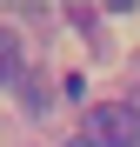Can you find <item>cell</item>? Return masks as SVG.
<instances>
[{
	"label": "cell",
	"mask_w": 140,
	"mask_h": 147,
	"mask_svg": "<svg viewBox=\"0 0 140 147\" xmlns=\"http://www.w3.org/2000/svg\"><path fill=\"white\" fill-rule=\"evenodd\" d=\"M20 60H27L20 34H7V27H0V87H13V80H20Z\"/></svg>",
	"instance_id": "obj_2"
},
{
	"label": "cell",
	"mask_w": 140,
	"mask_h": 147,
	"mask_svg": "<svg viewBox=\"0 0 140 147\" xmlns=\"http://www.w3.org/2000/svg\"><path fill=\"white\" fill-rule=\"evenodd\" d=\"M80 147H140V107L133 100H93L80 120Z\"/></svg>",
	"instance_id": "obj_1"
}]
</instances>
